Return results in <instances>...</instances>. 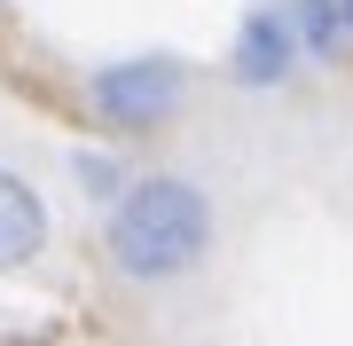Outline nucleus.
I'll list each match as a JSON object with an SVG mask.
<instances>
[{
	"instance_id": "1",
	"label": "nucleus",
	"mask_w": 353,
	"mask_h": 346,
	"mask_svg": "<svg viewBox=\"0 0 353 346\" xmlns=\"http://www.w3.org/2000/svg\"><path fill=\"white\" fill-rule=\"evenodd\" d=\"M220 213L212 189L189 173H141L118 189V205L102 213V260H110L118 283L134 291H157V283H181L212 260Z\"/></svg>"
},
{
	"instance_id": "2",
	"label": "nucleus",
	"mask_w": 353,
	"mask_h": 346,
	"mask_svg": "<svg viewBox=\"0 0 353 346\" xmlns=\"http://www.w3.org/2000/svg\"><path fill=\"white\" fill-rule=\"evenodd\" d=\"M87 103L102 126L118 134H157L165 118L189 103V64L165 48H141V55H110V64H94L87 79Z\"/></svg>"
},
{
	"instance_id": "3",
	"label": "nucleus",
	"mask_w": 353,
	"mask_h": 346,
	"mask_svg": "<svg viewBox=\"0 0 353 346\" xmlns=\"http://www.w3.org/2000/svg\"><path fill=\"white\" fill-rule=\"evenodd\" d=\"M299 24H290V8H252L228 39V79L236 87H283L290 71H299Z\"/></svg>"
},
{
	"instance_id": "4",
	"label": "nucleus",
	"mask_w": 353,
	"mask_h": 346,
	"mask_svg": "<svg viewBox=\"0 0 353 346\" xmlns=\"http://www.w3.org/2000/svg\"><path fill=\"white\" fill-rule=\"evenodd\" d=\"M48 236H55L48 197H39L16 166H0V276H32L39 252H48Z\"/></svg>"
},
{
	"instance_id": "5",
	"label": "nucleus",
	"mask_w": 353,
	"mask_h": 346,
	"mask_svg": "<svg viewBox=\"0 0 353 346\" xmlns=\"http://www.w3.org/2000/svg\"><path fill=\"white\" fill-rule=\"evenodd\" d=\"M290 24H299V48H306V55H322V64H338V55L353 48L338 0H290Z\"/></svg>"
},
{
	"instance_id": "6",
	"label": "nucleus",
	"mask_w": 353,
	"mask_h": 346,
	"mask_svg": "<svg viewBox=\"0 0 353 346\" xmlns=\"http://www.w3.org/2000/svg\"><path fill=\"white\" fill-rule=\"evenodd\" d=\"M71 181L87 189V205H118V189H126V166H118L110 150H71Z\"/></svg>"
},
{
	"instance_id": "7",
	"label": "nucleus",
	"mask_w": 353,
	"mask_h": 346,
	"mask_svg": "<svg viewBox=\"0 0 353 346\" xmlns=\"http://www.w3.org/2000/svg\"><path fill=\"white\" fill-rule=\"evenodd\" d=\"M338 8H345V32H353V0H338Z\"/></svg>"
},
{
	"instance_id": "8",
	"label": "nucleus",
	"mask_w": 353,
	"mask_h": 346,
	"mask_svg": "<svg viewBox=\"0 0 353 346\" xmlns=\"http://www.w3.org/2000/svg\"><path fill=\"white\" fill-rule=\"evenodd\" d=\"M0 8H8V0H0Z\"/></svg>"
}]
</instances>
